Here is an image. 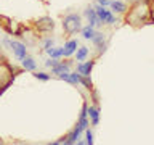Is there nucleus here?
<instances>
[{"instance_id": "1", "label": "nucleus", "mask_w": 154, "mask_h": 145, "mask_svg": "<svg viewBox=\"0 0 154 145\" xmlns=\"http://www.w3.org/2000/svg\"><path fill=\"white\" fill-rule=\"evenodd\" d=\"M125 23L133 27H140L144 24H151V14H149V0H138L133 2L132 7L125 13Z\"/></svg>"}, {"instance_id": "2", "label": "nucleus", "mask_w": 154, "mask_h": 145, "mask_svg": "<svg viewBox=\"0 0 154 145\" xmlns=\"http://www.w3.org/2000/svg\"><path fill=\"white\" fill-rule=\"evenodd\" d=\"M63 29L67 36H74V34L80 32L82 29V16L77 13H69L63 18Z\"/></svg>"}, {"instance_id": "3", "label": "nucleus", "mask_w": 154, "mask_h": 145, "mask_svg": "<svg viewBox=\"0 0 154 145\" xmlns=\"http://www.w3.org/2000/svg\"><path fill=\"white\" fill-rule=\"evenodd\" d=\"M93 8H95V11H96V14H98L100 21L103 23V24L114 26V24L117 23V14H114L108 7H103V5H100V3H95Z\"/></svg>"}, {"instance_id": "4", "label": "nucleus", "mask_w": 154, "mask_h": 145, "mask_svg": "<svg viewBox=\"0 0 154 145\" xmlns=\"http://www.w3.org/2000/svg\"><path fill=\"white\" fill-rule=\"evenodd\" d=\"M90 42L98 48V55H103V53L106 52V48H108V44H106V34L103 31H98V29L95 31V36H93V39H91Z\"/></svg>"}, {"instance_id": "5", "label": "nucleus", "mask_w": 154, "mask_h": 145, "mask_svg": "<svg viewBox=\"0 0 154 145\" xmlns=\"http://www.w3.org/2000/svg\"><path fill=\"white\" fill-rule=\"evenodd\" d=\"M84 16L87 18V21H88L90 26H93L95 29H98V27L103 26V23L100 21V18H98V14H96L95 8H93V7H90V5L84 10Z\"/></svg>"}, {"instance_id": "6", "label": "nucleus", "mask_w": 154, "mask_h": 145, "mask_svg": "<svg viewBox=\"0 0 154 145\" xmlns=\"http://www.w3.org/2000/svg\"><path fill=\"white\" fill-rule=\"evenodd\" d=\"M35 29L38 32H50L55 29V21L50 16H43L35 21Z\"/></svg>"}, {"instance_id": "7", "label": "nucleus", "mask_w": 154, "mask_h": 145, "mask_svg": "<svg viewBox=\"0 0 154 145\" xmlns=\"http://www.w3.org/2000/svg\"><path fill=\"white\" fill-rule=\"evenodd\" d=\"M75 61V60H74ZM74 61L72 60H69V58H66L64 61H58L55 66L51 68V74H56V76H60V74H63V72H69L71 71V68H72V65H74Z\"/></svg>"}, {"instance_id": "8", "label": "nucleus", "mask_w": 154, "mask_h": 145, "mask_svg": "<svg viewBox=\"0 0 154 145\" xmlns=\"http://www.w3.org/2000/svg\"><path fill=\"white\" fill-rule=\"evenodd\" d=\"M93 66H95V61L93 60H90V61H77V65H75V71L79 72L80 76H85V77H90L91 74V69H93Z\"/></svg>"}, {"instance_id": "9", "label": "nucleus", "mask_w": 154, "mask_h": 145, "mask_svg": "<svg viewBox=\"0 0 154 145\" xmlns=\"http://www.w3.org/2000/svg\"><path fill=\"white\" fill-rule=\"evenodd\" d=\"M11 52H13V55L16 56L19 61H21L23 58L27 56V48H26V45H24L23 42H19V40H11Z\"/></svg>"}, {"instance_id": "10", "label": "nucleus", "mask_w": 154, "mask_h": 145, "mask_svg": "<svg viewBox=\"0 0 154 145\" xmlns=\"http://www.w3.org/2000/svg\"><path fill=\"white\" fill-rule=\"evenodd\" d=\"M109 10L114 14H125V13H127V10H128V5L125 3L124 0H111Z\"/></svg>"}, {"instance_id": "11", "label": "nucleus", "mask_w": 154, "mask_h": 145, "mask_svg": "<svg viewBox=\"0 0 154 145\" xmlns=\"http://www.w3.org/2000/svg\"><path fill=\"white\" fill-rule=\"evenodd\" d=\"M58 79H61V81H66V82H69V84L72 85H77V84H80V74L77 71H69V72H63V74L60 76H56Z\"/></svg>"}, {"instance_id": "12", "label": "nucleus", "mask_w": 154, "mask_h": 145, "mask_svg": "<svg viewBox=\"0 0 154 145\" xmlns=\"http://www.w3.org/2000/svg\"><path fill=\"white\" fill-rule=\"evenodd\" d=\"M88 119H90V126H96L100 124V106L98 105H88Z\"/></svg>"}, {"instance_id": "13", "label": "nucleus", "mask_w": 154, "mask_h": 145, "mask_svg": "<svg viewBox=\"0 0 154 145\" xmlns=\"http://www.w3.org/2000/svg\"><path fill=\"white\" fill-rule=\"evenodd\" d=\"M63 48H64V56L71 58L75 53L77 48H79V40H77V39H69V40L64 44V47H63Z\"/></svg>"}, {"instance_id": "14", "label": "nucleus", "mask_w": 154, "mask_h": 145, "mask_svg": "<svg viewBox=\"0 0 154 145\" xmlns=\"http://www.w3.org/2000/svg\"><path fill=\"white\" fill-rule=\"evenodd\" d=\"M88 55H90V48L88 47H85V45H79V48L75 50V53H74V56H75V61H85L87 58H88Z\"/></svg>"}, {"instance_id": "15", "label": "nucleus", "mask_w": 154, "mask_h": 145, "mask_svg": "<svg viewBox=\"0 0 154 145\" xmlns=\"http://www.w3.org/2000/svg\"><path fill=\"white\" fill-rule=\"evenodd\" d=\"M95 31H96V29H95L93 26H90V24L82 26V29H80L82 39H84V40H91V39H93V36H95Z\"/></svg>"}, {"instance_id": "16", "label": "nucleus", "mask_w": 154, "mask_h": 145, "mask_svg": "<svg viewBox=\"0 0 154 145\" xmlns=\"http://www.w3.org/2000/svg\"><path fill=\"white\" fill-rule=\"evenodd\" d=\"M45 53L51 58H63L64 56V48L63 47H51V48H45Z\"/></svg>"}, {"instance_id": "17", "label": "nucleus", "mask_w": 154, "mask_h": 145, "mask_svg": "<svg viewBox=\"0 0 154 145\" xmlns=\"http://www.w3.org/2000/svg\"><path fill=\"white\" fill-rule=\"evenodd\" d=\"M21 63H23V68H24V69H26V71H34V69H35V60H34V58L32 56H26V58H23V60H21Z\"/></svg>"}, {"instance_id": "18", "label": "nucleus", "mask_w": 154, "mask_h": 145, "mask_svg": "<svg viewBox=\"0 0 154 145\" xmlns=\"http://www.w3.org/2000/svg\"><path fill=\"white\" fill-rule=\"evenodd\" d=\"M84 134H85V145H93L95 143V139H93V130H91L90 127H87L84 130Z\"/></svg>"}, {"instance_id": "19", "label": "nucleus", "mask_w": 154, "mask_h": 145, "mask_svg": "<svg viewBox=\"0 0 154 145\" xmlns=\"http://www.w3.org/2000/svg\"><path fill=\"white\" fill-rule=\"evenodd\" d=\"M34 77L38 81H50V74H47V72H43V71H35L34 72Z\"/></svg>"}, {"instance_id": "20", "label": "nucleus", "mask_w": 154, "mask_h": 145, "mask_svg": "<svg viewBox=\"0 0 154 145\" xmlns=\"http://www.w3.org/2000/svg\"><path fill=\"white\" fill-rule=\"evenodd\" d=\"M51 47H55V40H53L51 37L43 39V50H45V48H51Z\"/></svg>"}, {"instance_id": "21", "label": "nucleus", "mask_w": 154, "mask_h": 145, "mask_svg": "<svg viewBox=\"0 0 154 145\" xmlns=\"http://www.w3.org/2000/svg\"><path fill=\"white\" fill-rule=\"evenodd\" d=\"M58 61H60V60H58V58H51V56H50V58H48V60H45V63H43V65H45L47 68H53V66H55Z\"/></svg>"}, {"instance_id": "22", "label": "nucleus", "mask_w": 154, "mask_h": 145, "mask_svg": "<svg viewBox=\"0 0 154 145\" xmlns=\"http://www.w3.org/2000/svg\"><path fill=\"white\" fill-rule=\"evenodd\" d=\"M149 14H151V24L154 23V0L149 2Z\"/></svg>"}, {"instance_id": "23", "label": "nucleus", "mask_w": 154, "mask_h": 145, "mask_svg": "<svg viewBox=\"0 0 154 145\" xmlns=\"http://www.w3.org/2000/svg\"><path fill=\"white\" fill-rule=\"evenodd\" d=\"M96 3L103 5V7H109V5H111V0H96Z\"/></svg>"}, {"instance_id": "24", "label": "nucleus", "mask_w": 154, "mask_h": 145, "mask_svg": "<svg viewBox=\"0 0 154 145\" xmlns=\"http://www.w3.org/2000/svg\"><path fill=\"white\" fill-rule=\"evenodd\" d=\"M130 2H132V3H133V2H138V0H130Z\"/></svg>"}]
</instances>
